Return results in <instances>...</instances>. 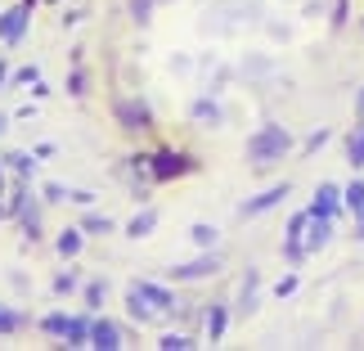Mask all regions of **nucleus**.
<instances>
[{
	"label": "nucleus",
	"instance_id": "nucleus-13",
	"mask_svg": "<svg viewBox=\"0 0 364 351\" xmlns=\"http://www.w3.org/2000/svg\"><path fill=\"white\" fill-rule=\"evenodd\" d=\"M346 158H351L355 167H364V131H355V135H346Z\"/></svg>",
	"mask_w": 364,
	"mask_h": 351
},
{
	"label": "nucleus",
	"instance_id": "nucleus-24",
	"mask_svg": "<svg viewBox=\"0 0 364 351\" xmlns=\"http://www.w3.org/2000/svg\"><path fill=\"white\" fill-rule=\"evenodd\" d=\"M360 117H364V95H360Z\"/></svg>",
	"mask_w": 364,
	"mask_h": 351
},
{
	"label": "nucleus",
	"instance_id": "nucleus-8",
	"mask_svg": "<svg viewBox=\"0 0 364 351\" xmlns=\"http://www.w3.org/2000/svg\"><path fill=\"white\" fill-rule=\"evenodd\" d=\"M135 293H139L144 302H153L158 311H176V298H171L166 288H158V284H135Z\"/></svg>",
	"mask_w": 364,
	"mask_h": 351
},
{
	"label": "nucleus",
	"instance_id": "nucleus-16",
	"mask_svg": "<svg viewBox=\"0 0 364 351\" xmlns=\"http://www.w3.org/2000/svg\"><path fill=\"white\" fill-rule=\"evenodd\" d=\"M158 347H162V351H185V347H193V338H185V333H166Z\"/></svg>",
	"mask_w": 364,
	"mask_h": 351
},
{
	"label": "nucleus",
	"instance_id": "nucleus-10",
	"mask_svg": "<svg viewBox=\"0 0 364 351\" xmlns=\"http://www.w3.org/2000/svg\"><path fill=\"white\" fill-rule=\"evenodd\" d=\"M225 325H230V311H225V302H216V306H212V320H207V338H212V342H220V333H225Z\"/></svg>",
	"mask_w": 364,
	"mask_h": 351
},
{
	"label": "nucleus",
	"instance_id": "nucleus-9",
	"mask_svg": "<svg viewBox=\"0 0 364 351\" xmlns=\"http://www.w3.org/2000/svg\"><path fill=\"white\" fill-rule=\"evenodd\" d=\"M216 266H220L216 257H203V261H189V266H176V271H171V275H176V279H203V275H216Z\"/></svg>",
	"mask_w": 364,
	"mask_h": 351
},
{
	"label": "nucleus",
	"instance_id": "nucleus-25",
	"mask_svg": "<svg viewBox=\"0 0 364 351\" xmlns=\"http://www.w3.org/2000/svg\"><path fill=\"white\" fill-rule=\"evenodd\" d=\"M0 131H5V117H0Z\"/></svg>",
	"mask_w": 364,
	"mask_h": 351
},
{
	"label": "nucleus",
	"instance_id": "nucleus-15",
	"mask_svg": "<svg viewBox=\"0 0 364 351\" xmlns=\"http://www.w3.org/2000/svg\"><path fill=\"white\" fill-rule=\"evenodd\" d=\"M59 252H63V257H77V252H81V230H68L59 239Z\"/></svg>",
	"mask_w": 364,
	"mask_h": 351
},
{
	"label": "nucleus",
	"instance_id": "nucleus-4",
	"mask_svg": "<svg viewBox=\"0 0 364 351\" xmlns=\"http://www.w3.org/2000/svg\"><path fill=\"white\" fill-rule=\"evenodd\" d=\"M306 212H315V216H338V212H342V189H338V185H319V189H315V203L306 207Z\"/></svg>",
	"mask_w": 364,
	"mask_h": 351
},
{
	"label": "nucleus",
	"instance_id": "nucleus-12",
	"mask_svg": "<svg viewBox=\"0 0 364 351\" xmlns=\"http://www.w3.org/2000/svg\"><path fill=\"white\" fill-rule=\"evenodd\" d=\"M342 207H351V212L364 207V180H351V185L342 189Z\"/></svg>",
	"mask_w": 364,
	"mask_h": 351
},
{
	"label": "nucleus",
	"instance_id": "nucleus-23",
	"mask_svg": "<svg viewBox=\"0 0 364 351\" xmlns=\"http://www.w3.org/2000/svg\"><path fill=\"white\" fill-rule=\"evenodd\" d=\"M355 216H360V226H355V239H364V207H360Z\"/></svg>",
	"mask_w": 364,
	"mask_h": 351
},
{
	"label": "nucleus",
	"instance_id": "nucleus-22",
	"mask_svg": "<svg viewBox=\"0 0 364 351\" xmlns=\"http://www.w3.org/2000/svg\"><path fill=\"white\" fill-rule=\"evenodd\" d=\"M292 288H297V275H288V279H279V288H274V293H279V298H288V293H292Z\"/></svg>",
	"mask_w": 364,
	"mask_h": 351
},
{
	"label": "nucleus",
	"instance_id": "nucleus-6",
	"mask_svg": "<svg viewBox=\"0 0 364 351\" xmlns=\"http://www.w3.org/2000/svg\"><path fill=\"white\" fill-rule=\"evenodd\" d=\"M90 347H100V351H117V347H122V329H117V325H108V320H95V325H90Z\"/></svg>",
	"mask_w": 364,
	"mask_h": 351
},
{
	"label": "nucleus",
	"instance_id": "nucleus-21",
	"mask_svg": "<svg viewBox=\"0 0 364 351\" xmlns=\"http://www.w3.org/2000/svg\"><path fill=\"white\" fill-rule=\"evenodd\" d=\"M86 302L100 306V302H104V284H90V288H86Z\"/></svg>",
	"mask_w": 364,
	"mask_h": 351
},
{
	"label": "nucleus",
	"instance_id": "nucleus-1",
	"mask_svg": "<svg viewBox=\"0 0 364 351\" xmlns=\"http://www.w3.org/2000/svg\"><path fill=\"white\" fill-rule=\"evenodd\" d=\"M288 149H292V135L284 126H261L247 145V158H252V167H270V162H284Z\"/></svg>",
	"mask_w": 364,
	"mask_h": 351
},
{
	"label": "nucleus",
	"instance_id": "nucleus-7",
	"mask_svg": "<svg viewBox=\"0 0 364 351\" xmlns=\"http://www.w3.org/2000/svg\"><path fill=\"white\" fill-rule=\"evenodd\" d=\"M27 32V5H18V9H9V14H0V41H18Z\"/></svg>",
	"mask_w": 364,
	"mask_h": 351
},
{
	"label": "nucleus",
	"instance_id": "nucleus-18",
	"mask_svg": "<svg viewBox=\"0 0 364 351\" xmlns=\"http://www.w3.org/2000/svg\"><path fill=\"white\" fill-rule=\"evenodd\" d=\"M18 325H23V315H18V311H5V306H0V333H14Z\"/></svg>",
	"mask_w": 364,
	"mask_h": 351
},
{
	"label": "nucleus",
	"instance_id": "nucleus-19",
	"mask_svg": "<svg viewBox=\"0 0 364 351\" xmlns=\"http://www.w3.org/2000/svg\"><path fill=\"white\" fill-rule=\"evenodd\" d=\"M9 167H14L18 176H32V158H27V153H14V158H9Z\"/></svg>",
	"mask_w": 364,
	"mask_h": 351
},
{
	"label": "nucleus",
	"instance_id": "nucleus-3",
	"mask_svg": "<svg viewBox=\"0 0 364 351\" xmlns=\"http://www.w3.org/2000/svg\"><path fill=\"white\" fill-rule=\"evenodd\" d=\"M306 226H311V234H301V248L306 252H319L333 239V216H315L311 212V221H306Z\"/></svg>",
	"mask_w": 364,
	"mask_h": 351
},
{
	"label": "nucleus",
	"instance_id": "nucleus-14",
	"mask_svg": "<svg viewBox=\"0 0 364 351\" xmlns=\"http://www.w3.org/2000/svg\"><path fill=\"white\" fill-rule=\"evenodd\" d=\"M189 239H193L198 248H212V243H216V226H193Z\"/></svg>",
	"mask_w": 364,
	"mask_h": 351
},
{
	"label": "nucleus",
	"instance_id": "nucleus-2",
	"mask_svg": "<svg viewBox=\"0 0 364 351\" xmlns=\"http://www.w3.org/2000/svg\"><path fill=\"white\" fill-rule=\"evenodd\" d=\"M149 172H153V180H176V176H189L193 172V162L185 158V153H158V158L149 162Z\"/></svg>",
	"mask_w": 364,
	"mask_h": 351
},
{
	"label": "nucleus",
	"instance_id": "nucleus-20",
	"mask_svg": "<svg viewBox=\"0 0 364 351\" xmlns=\"http://www.w3.org/2000/svg\"><path fill=\"white\" fill-rule=\"evenodd\" d=\"M86 230H90V234H104L108 221H104V216H86Z\"/></svg>",
	"mask_w": 364,
	"mask_h": 351
},
{
	"label": "nucleus",
	"instance_id": "nucleus-17",
	"mask_svg": "<svg viewBox=\"0 0 364 351\" xmlns=\"http://www.w3.org/2000/svg\"><path fill=\"white\" fill-rule=\"evenodd\" d=\"M68 329H73L68 315H46V333H63V338H68Z\"/></svg>",
	"mask_w": 364,
	"mask_h": 351
},
{
	"label": "nucleus",
	"instance_id": "nucleus-5",
	"mask_svg": "<svg viewBox=\"0 0 364 351\" xmlns=\"http://www.w3.org/2000/svg\"><path fill=\"white\" fill-rule=\"evenodd\" d=\"M284 199H288V185H274V189H261L252 203L239 207V212H243V216H257V212H270V207H279Z\"/></svg>",
	"mask_w": 364,
	"mask_h": 351
},
{
	"label": "nucleus",
	"instance_id": "nucleus-11",
	"mask_svg": "<svg viewBox=\"0 0 364 351\" xmlns=\"http://www.w3.org/2000/svg\"><path fill=\"white\" fill-rule=\"evenodd\" d=\"M153 226H158V212H153V207H149V212H139L135 221H131V226H126V234H131V239H144Z\"/></svg>",
	"mask_w": 364,
	"mask_h": 351
}]
</instances>
